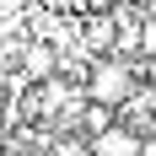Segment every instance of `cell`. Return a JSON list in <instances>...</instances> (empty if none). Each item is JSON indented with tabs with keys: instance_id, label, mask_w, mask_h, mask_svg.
<instances>
[{
	"instance_id": "obj_1",
	"label": "cell",
	"mask_w": 156,
	"mask_h": 156,
	"mask_svg": "<svg viewBox=\"0 0 156 156\" xmlns=\"http://www.w3.org/2000/svg\"><path fill=\"white\" fill-rule=\"evenodd\" d=\"M86 97L124 108L129 97H135V65H129L124 54H108V59H97L92 70H86Z\"/></svg>"
},
{
	"instance_id": "obj_2",
	"label": "cell",
	"mask_w": 156,
	"mask_h": 156,
	"mask_svg": "<svg viewBox=\"0 0 156 156\" xmlns=\"http://www.w3.org/2000/svg\"><path fill=\"white\" fill-rule=\"evenodd\" d=\"M140 140H145V135H135L129 124L113 119L108 129H97V135H92V156H140Z\"/></svg>"
},
{
	"instance_id": "obj_3",
	"label": "cell",
	"mask_w": 156,
	"mask_h": 156,
	"mask_svg": "<svg viewBox=\"0 0 156 156\" xmlns=\"http://www.w3.org/2000/svg\"><path fill=\"white\" fill-rule=\"evenodd\" d=\"M59 70V48L54 43H27L22 48V81H48Z\"/></svg>"
},
{
	"instance_id": "obj_4",
	"label": "cell",
	"mask_w": 156,
	"mask_h": 156,
	"mask_svg": "<svg viewBox=\"0 0 156 156\" xmlns=\"http://www.w3.org/2000/svg\"><path fill=\"white\" fill-rule=\"evenodd\" d=\"M86 43H92V48H113V43H119V11H102V16H92V22H86Z\"/></svg>"
},
{
	"instance_id": "obj_5",
	"label": "cell",
	"mask_w": 156,
	"mask_h": 156,
	"mask_svg": "<svg viewBox=\"0 0 156 156\" xmlns=\"http://www.w3.org/2000/svg\"><path fill=\"white\" fill-rule=\"evenodd\" d=\"M140 54L156 59V16H140Z\"/></svg>"
},
{
	"instance_id": "obj_6",
	"label": "cell",
	"mask_w": 156,
	"mask_h": 156,
	"mask_svg": "<svg viewBox=\"0 0 156 156\" xmlns=\"http://www.w3.org/2000/svg\"><path fill=\"white\" fill-rule=\"evenodd\" d=\"M140 156H156V135H145V140H140Z\"/></svg>"
},
{
	"instance_id": "obj_7",
	"label": "cell",
	"mask_w": 156,
	"mask_h": 156,
	"mask_svg": "<svg viewBox=\"0 0 156 156\" xmlns=\"http://www.w3.org/2000/svg\"><path fill=\"white\" fill-rule=\"evenodd\" d=\"M145 16H156V0H145Z\"/></svg>"
},
{
	"instance_id": "obj_8",
	"label": "cell",
	"mask_w": 156,
	"mask_h": 156,
	"mask_svg": "<svg viewBox=\"0 0 156 156\" xmlns=\"http://www.w3.org/2000/svg\"><path fill=\"white\" fill-rule=\"evenodd\" d=\"M0 97H5V86H0Z\"/></svg>"
}]
</instances>
